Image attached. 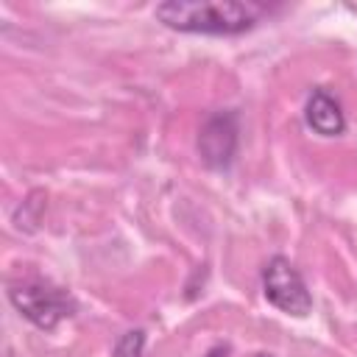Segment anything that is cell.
I'll use <instances>...</instances> for the list:
<instances>
[{
  "mask_svg": "<svg viewBox=\"0 0 357 357\" xmlns=\"http://www.w3.org/2000/svg\"><path fill=\"white\" fill-rule=\"evenodd\" d=\"M262 3L243 0H167L159 3L153 17L181 33H209V36H234L251 31L265 17Z\"/></svg>",
  "mask_w": 357,
  "mask_h": 357,
  "instance_id": "6da1fadb",
  "label": "cell"
},
{
  "mask_svg": "<svg viewBox=\"0 0 357 357\" xmlns=\"http://www.w3.org/2000/svg\"><path fill=\"white\" fill-rule=\"evenodd\" d=\"M11 304L20 315H25L39 329H53L59 321L75 312V301L64 287H56L42 279H31L22 284H11L8 290Z\"/></svg>",
  "mask_w": 357,
  "mask_h": 357,
  "instance_id": "7a4b0ae2",
  "label": "cell"
},
{
  "mask_svg": "<svg viewBox=\"0 0 357 357\" xmlns=\"http://www.w3.org/2000/svg\"><path fill=\"white\" fill-rule=\"evenodd\" d=\"M262 293L276 310H282L287 315L304 318L312 310V296H310L301 273L284 257H271L265 262V268H262Z\"/></svg>",
  "mask_w": 357,
  "mask_h": 357,
  "instance_id": "3957f363",
  "label": "cell"
},
{
  "mask_svg": "<svg viewBox=\"0 0 357 357\" xmlns=\"http://www.w3.org/2000/svg\"><path fill=\"white\" fill-rule=\"evenodd\" d=\"M198 153L204 165L220 170L229 167L237 153V114L234 112H215L198 131Z\"/></svg>",
  "mask_w": 357,
  "mask_h": 357,
  "instance_id": "277c9868",
  "label": "cell"
},
{
  "mask_svg": "<svg viewBox=\"0 0 357 357\" xmlns=\"http://www.w3.org/2000/svg\"><path fill=\"white\" fill-rule=\"evenodd\" d=\"M304 120L321 137H337L346 128V117H343L340 103L321 86L310 92V98L304 103Z\"/></svg>",
  "mask_w": 357,
  "mask_h": 357,
  "instance_id": "5b68a950",
  "label": "cell"
},
{
  "mask_svg": "<svg viewBox=\"0 0 357 357\" xmlns=\"http://www.w3.org/2000/svg\"><path fill=\"white\" fill-rule=\"evenodd\" d=\"M142 346H145V332L142 329H131L114 343L112 357H142Z\"/></svg>",
  "mask_w": 357,
  "mask_h": 357,
  "instance_id": "8992f818",
  "label": "cell"
},
{
  "mask_svg": "<svg viewBox=\"0 0 357 357\" xmlns=\"http://www.w3.org/2000/svg\"><path fill=\"white\" fill-rule=\"evenodd\" d=\"M259 357H271V354H259Z\"/></svg>",
  "mask_w": 357,
  "mask_h": 357,
  "instance_id": "52a82bcc",
  "label": "cell"
}]
</instances>
